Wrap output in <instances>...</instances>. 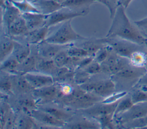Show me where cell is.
Returning <instances> with one entry per match:
<instances>
[{"label": "cell", "mask_w": 147, "mask_h": 129, "mask_svg": "<svg viewBox=\"0 0 147 129\" xmlns=\"http://www.w3.org/2000/svg\"><path fill=\"white\" fill-rule=\"evenodd\" d=\"M40 13L48 15L63 7V5L54 0H36L32 2Z\"/></svg>", "instance_id": "obj_18"}, {"label": "cell", "mask_w": 147, "mask_h": 129, "mask_svg": "<svg viewBox=\"0 0 147 129\" xmlns=\"http://www.w3.org/2000/svg\"><path fill=\"white\" fill-rule=\"evenodd\" d=\"M119 0H96V2L101 3L107 7L110 13V18H113L117 7H118Z\"/></svg>", "instance_id": "obj_39"}, {"label": "cell", "mask_w": 147, "mask_h": 129, "mask_svg": "<svg viewBox=\"0 0 147 129\" xmlns=\"http://www.w3.org/2000/svg\"><path fill=\"white\" fill-rule=\"evenodd\" d=\"M90 75L84 69H78V70L74 73V82L76 84L80 86L88 81Z\"/></svg>", "instance_id": "obj_36"}, {"label": "cell", "mask_w": 147, "mask_h": 129, "mask_svg": "<svg viewBox=\"0 0 147 129\" xmlns=\"http://www.w3.org/2000/svg\"><path fill=\"white\" fill-rule=\"evenodd\" d=\"M49 28L47 26H44L34 30L29 31L21 36L24 37L26 40L25 43L29 44H38L46 39L48 36Z\"/></svg>", "instance_id": "obj_15"}, {"label": "cell", "mask_w": 147, "mask_h": 129, "mask_svg": "<svg viewBox=\"0 0 147 129\" xmlns=\"http://www.w3.org/2000/svg\"><path fill=\"white\" fill-rule=\"evenodd\" d=\"M132 1L133 0H119L118 5L122 6L124 8L126 9Z\"/></svg>", "instance_id": "obj_45"}, {"label": "cell", "mask_w": 147, "mask_h": 129, "mask_svg": "<svg viewBox=\"0 0 147 129\" xmlns=\"http://www.w3.org/2000/svg\"><path fill=\"white\" fill-rule=\"evenodd\" d=\"M111 50L112 48L106 44L96 52L94 56V60L101 64L107 59Z\"/></svg>", "instance_id": "obj_38"}, {"label": "cell", "mask_w": 147, "mask_h": 129, "mask_svg": "<svg viewBox=\"0 0 147 129\" xmlns=\"http://www.w3.org/2000/svg\"><path fill=\"white\" fill-rule=\"evenodd\" d=\"M69 56L76 58H83L89 56L88 52L82 47L79 45L69 44L67 49Z\"/></svg>", "instance_id": "obj_32"}, {"label": "cell", "mask_w": 147, "mask_h": 129, "mask_svg": "<svg viewBox=\"0 0 147 129\" xmlns=\"http://www.w3.org/2000/svg\"><path fill=\"white\" fill-rule=\"evenodd\" d=\"M145 46L147 47V38H146V40H145Z\"/></svg>", "instance_id": "obj_47"}, {"label": "cell", "mask_w": 147, "mask_h": 129, "mask_svg": "<svg viewBox=\"0 0 147 129\" xmlns=\"http://www.w3.org/2000/svg\"><path fill=\"white\" fill-rule=\"evenodd\" d=\"M29 32L25 20L21 14L10 25L7 35L10 37H20Z\"/></svg>", "instance_id": "obj_19"}, {"label": "cell", "mask_w": 147, "mask_h": 129, "mask_svg": "<svg viewBox=\"0 0 147 129\" xmlns=\"http://www.w3.org/2000/svg\"><path fill=\"white\" fill-rule=\"evenodd\" d=\"M37 63L33 56H29L24 62L20 63L18 71L20 74H24L27 73L36 72L38 71Z\"/></svg>", "instance_id": "obj_24"}, {"label": "cell", "mask_w": 147, "mask_h": 129, "mask_svg": "<svg viewBox=\"0 0 147 129\" xmlns=\"http://www.w3.org/2000/svg\"><path fill=\"white\" fill-rule=\"evenodd\" d=\"M84 16L86 15L82 13L76 12L67 7H63L61 9L47 16L45 26L49 28L68 20H72L75 17Z\"/></svg>", "instance_id": "obj_4"}, {"label": "cell", "mask_w": 147, "mask_h": 129, "mask_svg": "<svg viewBox=\"0 0 147 129\" xmlns=\"http://www.w3.org/2000/svg\"><path fill=\"white\" fill-rule=\"evenodd\" d=\"M10 2L19 9L22 14L26 13L38 12V9L33 3L28 0H10Z\"/></svg>", "instance_id": "obj_25"}, {"label": "cell", "mask_w": 147, "mask_h": 129, "mask_svg": "<svg viewBox=\"0 0 147 129\" xmlns=\"http://www.w3.org/2000/svg\"><path fill=\"white\" fill-rule=\"evenodd\" d=\"M13 52H14V57L21 63L30 56V47L29 44H21L16 41Z\"/></svg>", "instance_id": "obj_21"}, {"label": "cell", "mask_w": 147, "mask_h": 129, "mask_svg": "<svg viewBox=\"0 0 147 129\" xmlns=\"http://www.w3.org/2000/svg\"><path fill=\"white\" fill-rule=\"evenodd\" d=\"M32 116L35 120L44 126L43 127H60L65 124V122L59 120L50 113L41 109H35L31 112Z\"/></svg>", "instance_id": "obj_7"}, {"label": "cell", "mask_w": 147, "mask_h": 129, "mask_svg": "<svg viewBox=\"0 0 147 129\" xmlns=\"http://www.w3.org/2000/svg\"><path fill=\"white\" fill-rule=\"evenodd\" d=\"M15 83L17 88L21 92L28 93L30 91L32 92L34 90L24 74H19L15 81Z\"/></svg>", "instance_id": "obj_29"}, {"label": "cell", "mask_w": 147, "mask_h": 129, "mask_svg": "<svg viewBox=\"0 0 147 129\" xmlns=\"http://www.w3.org/2000/svg\"><path fill=\"white\" fill-rule=\"evenodd\" d=\"M22 15L25 20L29 31L45 26L47 15L38 12L26 13Z\"/></svg>", "instance_id": "obj_14"}, {"label": "cell", "mask_w": 147, "mask_h": 129, "mask_svg": "<svg viewBox=\"0 0 147 129\" xmlns=\"http://www.w3.org/2000/svg\"><path fill=\"white\" fill-rule=\"evenodd\" d=\"M19 104L26 115H30L32 111L37 108L36 107L37 103L34 98H23L19 101Z\"/></svg>", "instance_id": "obj_30"}, {"label": "cell", "mask_w": 147, "mask_h": 129, "mask_svg": "<svg viewBox=\"0 0 147 129\" xmlns=\"http://www.w3.org/2000/svg\"><path fill=\"white\" fill-rule=\"evenodd\" d=\"M96 0H67L62 5L71 10L87 14L90 6Z\"/></svg>", "instance_id": "obj_16"}, {"label": "cell", "mask_w": 147, "mask_h": 129, "mask_svg": "<svg viewBox=\"0 0 147 129\" xmlns=\"http://www.w3.org/2000/svg\"><path fill=\"white\" fill-rule=\"evenodd\" d=\"M33 96L37 103L45 104L55 100L58 96V86L54 84L43 88L35 89L33 91Z\"/></svg>", "instance_id": "obj_8"}, {"label": "cell", "mask_w": 147, "mask_h": 129, "mask_svg": "<svg viewBox=\"0 0 147 129\" xmlns=\"http://www.w3.org/2000/svg\"><path fill=\"white\" fill-rule=\"evenodd\" d=\"M125 127L134 128H147V115L137 119L128 122L124 124Z\"/></svg>", "instance_id": "obj_37"}, {"label": "cell", "mask_w": 147, "mask_h": 129, "mask_svg": "<svg viewBox=\"0 0 147 129\" xmlns=\"http://www.w3.org/2000/svg\"><path fill=\"white\" fill-rule=\"evenodd\" d=\"M134 24L144 35H147V17L134 21Z\"/></svg>", "instance_id": "obj_44"}, {"label": "cell", "mask_w": 147, "mask_h": 129, "mask_svg": "<svg viewBox=\"0 0 147 129\" xmlns=\"http://www.w3.org/2000/svg\"><path fill=\"white\" fill-rule=\"evenodd\" d=\"M54 1H56V2H57L60 3H61V4L62 5V3H64L65 1H66L67 0H54Z\"/></svg>", "instance_id": "obj_46"}, {"label": "cell", "mask_w": 147, "mask_h": 129, "mask_svg": "<svg viewBox=\"0 0 147 129\" xmlns=\"http://www.w3.org/2000/svg\"><path fill=\"white\" fill-rule=\"evenodd\" d=\"M125 9L122 6H118L106 36L118 37L140 45H145L146 38L137 26L131 24L126 14Z\"/></svg>", "instance_id": "obj_1"}, {"label": "cell", "mask_w": 147, "mask_h": 129, "mask_svg": "<svg viewBox=\"0 0 147 129\" xmlns=\"http://www.w3.org/2000/svg\"><path fill=\"white\" fill-rule=\"evenodd\" d=\"M130 96L134 104L147 101V92L140 89L134 92Z\"/></svg>", "instance_id": "obj_40"}, {"label": "cell", "mask_w": 147, "mask_h": 129, "mask_svg": "<svg viewBox=\"0 0 147 129\" xmlns=\"http://www.w3.org/2000/svg\"><path fill=\"white\" fill-rule=\"evenodd\" d=\"M134 104L131 98V96L125 97L122 98L118 103L115 110L114 113V117H115L123 113L129 109Z\"/></svg>", "instance_id": "obj_27"}, {"label": "cell", "mask_w": 147, "mask_h": 129, "mask_svg": "<svg viewBox=\"0 0 147 129\" xmlns=\"http://www.w3.org/2000/svg\"><path fill=\"white\" fill-rule=\"evenodd\" d=\"M37 70L40 72L51 75L52 76L53 74L55 75L59 68L56 66L53 59H47L44 58L40 62L37 63Z\"/></svg>", "instance_id": "obj_22"}, {"label": "cell", "mask_w": 147, "mask_h": 129, "mask_svg": "<svg viewBox=\"0 0 147 129\" xmlns=\"http://www.w3.org/2000/svg\"><path fill=\"white\" fill-rule=\"evenodd\" d=\"M9 37H3L1 40L0 59L1 63L8 58L9 56L13 52L16 41Z\"/></svg>", "instance_id": "obj_20"}, {"label": "cell", "mask_w": 147, "mask_h": 129, "mask_svg": "<svg viewBox=\"0 0 147 129\" xmlns=\"http://www.w3.org/2000/svg\"><path fill=\"white\" fill-rule=\"evenodd\" d=\"M146 38H147V35H144Z\"/></svg>", "instance_id": "obj_50"}, {"label": "cell", "mask_w": 147, "mask_h": 129, "mask_svg": "<svg viewBox=\"0 0 147 129\" xmlns=\"http://www.w3.org/2000/svg\"><path fill=\"white\" fill-rule=\"evenodd\" d=\"M28 1H30V2H33V1H36V0H28Z\"/></svg>", "instance_id": "obj_49"}, {"label": "cell", "mask_w": 147, "mask_h": 129, "mask_svg": "<svg viewBox=\"0 0 147 129\" xmlns=\"http://www.w3.org/2000/svg\"><path fill=\"white\" fill-rule=\"evenodd\" d=\"M72 20L62 23L60 26L52 34L48 36L45 41L59 45H68L75 41L87 39L78 33L71 25Z\"/></svg>", "instance_id": "obj_2"}, {"label": "cell", "mask_w": 147, "mask_h": 129, "mask_svg": "<svg viewBox=\"0 0 147 129\" xmlns=\"http://www.w3.org/2000/svg\"><path fill=\"white\" fill-rule=\"evenodd\" d=\"M38 45V53L44 59H53L61 50L68 47V45H59L44 40Z\"/></svg>", "instance_id": "obj_12"}, {"label": "cell", "mask_w": 147, "mask_h": 129, "mask_svg": "<svg viewBox=\"0 0 147 129\" xmlns=\"http://www.w3.org/2000/svg\"><path fill=\"white\" fill-rule=\"evenodd\" d=\"M147 115V101L134 104L133 106L127 111L117 116L118 123L121 125Z\"/></svg>", "instance_id": "obj_5"}, {"label": "cell", "mask_w": 147, "mask_h": 129, "mask_svg": "<svg viewBox=\"0 0 147 129\" xmlns=\"http://www.w3.org/2000/svg\"><path fill=\"white\" fill-rule=\"evenodd\" d=\"M82 43L79 45L84 48L88 54L89 56L94 58L96 52L106 45L107 44L105 43V37L100 39L96 38H87L85 40H82Z\"/></svg>", "instance_id": "obj_17"}, {"label": "cell", "mask_w": 147, "mask_h": 129, "mask_svg": "<svg viewBox=\"0 0 147 129\" xmlns=\"http://www.w3.org/2000/svg\"><path fill=\"white\" fill-rule=\"evenodd\" d=\"M42 110L45 111V112L50 113L56 118L63 120L64 122L67 121L68 120L70 119L72 117V115L71 113H69L65 111L60 109L57 108H55L52 107H42L40 108Z\"/></svg>", "instance_id": "obj_26"}, {"label": "cell", "mask_w": 147, "mask_h": 129, "mask_svg": "<svg viewBox=\"0 0 147 129\" xmlns=\"http://www.w3.org/2000/svg\"><path fill=\"white\" fill-rule=\"evenodd\" d=\"M115 85L111 79L96 81L95 88L92 93L102 97L103 99L115 93Z\"/></svg>", "instance_id": "obj_13"}, {"label": "cell", "mask_w": 147, "mask_h": 129, "mask_svg": "<svg viewBox=\"0 0 147 129\" xmlns=\"http://www.w3.org/2000/svg\"><path fill=\"white\" fill-rule=\"evenodd\" d=\"M83 69H84L89 74L93 75L102 71V66L100 63L96 62L94 59L92 62Z\"/></svg>", "instance_id": "obj_42"}, {"label": "cell", "mask_w": 147, "mask_h": 129, "mask_svg": "<svg viewBox=\"0 0 147 129\" xmlns=\"http://www.w3.org/2000/svg\"><path fill=\"white\" fill-rule=\"evenodd\" d=\"M68 47L61 50L53 58L55 64L59 68L65 66V65L67 64L69 61L70 56H69L67 51V49Z\"/></svg>", "instance_id": "obj_34"}, {"label": "cell", "mask_w": 147, "mask_h": 129, "mask_svg": "<svg viewBox=\"0 0 147 129\" xmlns=\"http://www.w3.org/2000/svg\"><path fill=\"white\" fill-rule=\"evenodd\" d=\"M104 99L102 97L94 93L85 92L82 95L68 104V105L74 108L83 110L88 108L98 103L101 102Z\"/></svg>", "instance_id": "obj_6"}, {"label": "cell", "mask_w": 147, "mask_h": 129, "mask_svg": "<svg viewBox=\"0 0 147 129\" xmlns=\"http://www.w3.org/2000/svg\"><path fill=\"white\" fill-rule=\"evenodd\" d=\"M105 43L119 56L129 59L132 54L140 50V45L132 41L115 36L105 37Z\"/></svg>", "instance_id": "obj_3"}, {"label": "cell", "mask_w": 147, "mask_h": 129, "mask_svg": "<svg viewBox=\"0 0 147 129\" xmlns=\"http://www.w3.org/2000/svg\"><path fill=\"white\" fill-rule=\"evenodd\" d=\"M129 60L132 66L143 67H145L147 62V57L145 52L140 50L134 52Z\"/></svg>", "instance_id": "obj_28"}, {"label": "cell", "mask_w": 147, "mask_h": 129, "mask_svg": "<svg viewBox=\"0 0 147 129\" xmlns=\"http://www.w3.org/2000/svg\"><path fill=\"white\" fill-rule=\"evenodd\" d=\"M16 125L19 128H32L37 127L35 122V119L30 115H26V116L20 117L16 121Z\"/></svg>", "instance_id": "obj_31"}, {"label": "cell", "mask_w": 147, "mask_h": 129, "mask_svg": "<svg viewBox=\"0 0 147 129\" xmlns=\"http://www.w3.org/2000/svg\"><path fill=\"white\" fill-rule=\"evenodd\" d=\"M145 69H146V71H147V62H146V64H145Z\"/></svg>", "instance_id": "obj_48"}, {"label": "cell", "mask_w": 147, "mask_h": 129, "mask_svg": "<svg viewBox=\"0 0 147 129\" xmlns=\"http://www.w3.org/2000/svg\"><path fill=\"white\" fill-rule=\"evenodd\" d=\"M119 101L113 103H105L101 101L100 103H98L88 108L83 109L82 111L85 114L88 115L93 118L103 115L114 114Z\"/></svg>", "instance_id": "obj_10"}, {"label": "cell", "mask_w": 147, "mask_h": 129, "mask_svg": "<svg viewBox=\"0 0 147 129\" xmlns=\"http://www.w3.org/2000/svg\"><path fill=\"white\" fill-rule=\"evenodd\" d=\"M12 109L6 103H3L1 107V128H3L6 119Z\"/></svg>", "instance_id": "obj_41"}, {"label": "cell", "mask_w": 147, "mask_h": 129, "mask_svg": "<svg viewBox=\"0 0 147 129\" xmlns=\"http://www.w3.org/2000/svg\"><path fill=\"white\" fill-rule=\"evenodd\" d=\"M27 81L34 89L43 88L54 84V78L45 73L31 72L24 74Z\"/></svg>", "instance_id": "obj_9"}, {"label": "cell", "mask_w": 147, "mask_h": 129, "mask_svg": "<svg viewBox=\"0 0 147 129\" xmlns=\"http://www.w3.org/2000/svg\"><path fill=\"white\" fill-rule=\"evenodd\" d=\"M1 63V69L4 72L14 75L20 74L18 71L20 63L14 57L7 58Z\"/></svg>", "instance_id": "obj_23"}, {"label": "cell", "mask_w": 147, "mask_h": 129, "mask_svg": "<svg viewBox=\"0 0 147 129\" xmlns=\"http://www.w3.org/2000/svg\"><path fill=\"white\" fill-rule=\"evenodd\" d=\"M71 128H100L99 124L88 119H83L81 120L76 122L68 126Z\"/></svg>", "instance_id": "obj_33"}, {"label": "cell", "mask_w": 147, "mask_h": 129, "mask_svg": "<svg viewBox=\"0 0 147 129\" xmlns=\"http://www.w3.org/2000/svg\"><path fill=\"white\" fill-rule=\"evenodd\" d=\"M114 117V114H107L100 115L99 116H96L94 117L95 120L98 122L99 124L100 128H113L114 127L113 121Z\"/></svg>", "instance_id": "obj_35"}, {"label": "cell", "mask_w": 147, "mask_h": 129, "mask_svg": "<svg viewBox=\"0 0 147 129\" xmlns=\"http://www.w3.org/2000/svg\"><path fill=\"white\" fill-rule=\"evenodd\" d=\"M12 82L9 77H5L1 79L0 87L1 91L6 93H10L12 89Z\"/></svg>", "instance_id": "obj_43"}, {"label": "cell", "mask_w": 147, "mask_h": 129, "mask_svg": "<svg viewBox=\"0 0 147 129\" xmlns=\"http://www.w3.org/2000/svg\"><path fill=\"white\" fill-rule=\"evenodd\" d=\"M2 7L3 9L2 14V22L6 28L7 32L11 24L19 17L22 13L10 0H6L4 6Z\"/></svg>", "instance_id": "obj_11"}]
</instances>
